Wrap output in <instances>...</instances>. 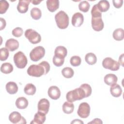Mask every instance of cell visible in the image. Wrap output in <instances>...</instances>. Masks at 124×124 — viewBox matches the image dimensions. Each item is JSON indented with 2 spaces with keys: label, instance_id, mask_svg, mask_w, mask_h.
Returning <instances> with one entry per match:
<instances>
[{
  "label": "cell",
  "instance_id": "obj_1",
  "mask_svg": "<svg viewBox=\"0 0 124 124\" xmlns=\"http://www.w3.org/2000/svg\"><path fill=\"white\" fill-rule=\"evenodd\" d=\"M86 97L84 90L80 87L73 90L69 91L66 95L67 100L69 102H73L76 100H80Z\"/></svg>",
  "mask_w": 124,
  "mask_h": 124
},
{
  "label": "cell",
  "instance_id": "obj_2",
  "mask_svg": "<svg viewBox=\"0 0 124 124\" xmlns=\"http://www.w3.org/2000/svg\"><path fill=\"white\" fill-rule=\"evenodd\" d=\"M55 19L58 27L61 29H65L69 25V17L63 11H60L55 16Z\"/></svg>",
  "mask_w": 124,
  "mask_h": 124
},
{
  "label": "cell",
  "instance_id": "obj_3",
  "mask_svg": "<svg viewBox=\"0 0 124 124\" xmlns=\"http://www.w3.org/2000/svg\"><path fill=\"white\" fill-rule=\"evenodd\" d=\"M28 74L32 77H40L45 75V69L40 63L39 64H32L27 69Z\"/></svg>",
  "mask_w": 124,
  "mask_h": 124
},
{
  "label": "cell",
  "instance_id": "obj_4",
  "mask_svg": "<svg viewBox=\"0 0 124 124\" xmlns=\"http://www.w3.org/2000/svg\"><path fill=\"white\" fill-rule=\"evenodd\" d=\"M14 62L16 66L20 69L24 68L28 63L27 58L22 51H18L14 55Z\"/></svg>",
  "mask_w": 124,
  "mask_h": 124
},
{
  "label": "cell",
  "instance_id": "obj_5",
  "mask_svg": "<svg viewBox=\"0 0 124 124\" xmlns=\"http://www.w3.org/2000/svg\"><path fill=\"white\" fill-rule=\"evenodd\" d=\"M25 36L29 42L32 44H36L41 41V36L40 34L35 30L29 29L26 30Z\"/></svg>",
  "mask_w": 124,
  "mask_h": 124
},
{
  "label": "cell",
  "instance_id": "obj_6",
  "mask_svg": "<svg viewBox=\"0 0 124 124\" xmlns=\"http://www.w3.org/2000/svg\"><path fill=\"white\" fill-rule=\"evenodd\" d=\"M45 54V49L42 46H38L32 49L30 53V57L31 61L37 62L41 60Z\"/></svg>",
  "mask_w": 124,
  "mask_h": 124
},
{
  "label": "cell",
  "instance_id": "obj_7",
  "mask_svg": "<svg viewBox=\"0 0 124 124\" xmlns=\"http://www.w3.org/2000/svg\"><path fill=\"white\" fill-rule=\"evenodd\" d=\"M102 66L105 69L114 71L118 70L120 68V64L118 62L112 59L110 57H107L103 60Z\"/></svg>",
  "mask_w": 124,
  "mask_h": 124
},
{
  "label": "cell",
  "instance_id": "obj_8",
  "mask_svg": "<svg viewBox=\"0 0 124 124\" xmlns=\"http://www.w3.org/2000/svg\"><path fill=\"white\" fill-rule=\"evenodd\" d=\"M90 113V107L87 102H83L80 104L77 111L78 115L82 118H87Z\"/></svg>",
  "mask_w": 124,
  "mask_h": 124
},
{
  "label": "cell",
  "instance_id": "obj_9",
  "mask_svg": "<svg viewBox=\"0 0 124 124\" xmlns=\"http://www.w3.org/2000/svg\"><path fill=\"white\" fill-rule=\"evenodd\" d=\"M9 121L13 124H26V119L17 111H13L9 116Z\"/></svg>",
  "mask_w": 124,
  "mask_h": 124
},
{
  "label": "cell",
  "instance_id": "obj_10",
  "mask_svg": "<svg viewBox=\"0 0 124 124\" xmlns=\"http://www.w3.org/2000/svg\"><path fill=\"white\" fill-rule=\"evenodd\" d=\"M49 101L46 98H42L38 103V111L46 114L49 111Z\"/></svg>",
  "mask_w": 124,
  "mask_h": 124
},
{
  "label": "cell",
  "instance_id": "obj_11",
  "mask_svg": "<svg viewBox=\"0 0 124 124\" xmlns=\"http://www.w3.org/2000/svg\"><path fill=\"white\" fill-rule=\"evenodd\" d=\"M92 27L93 29L97 31L102 30L104 28V24L102 19V17H92Z\"/></svg>",
  "mask_w": 124,
  "mask_h": 124
},
{
  "label": "cell",
  "instance_id": "obj_12",
  "mask_svg": "<svg viewBox=\"0 0 124 124\" xmlns=\"http://www.w3.org/2000/svg\"><path fill=\"white\" fill-rule=\"evenodd\" d=\"M84 16L83 15L79 12L75 13L72 17V24L75 27H80L83 23Z\"/></svg>",
  "mask_w": 124,
  "mask_h": 124
},
{
  "label": "cell",
  "instance_id": "obj_13",
  "mask_svg": "<svg viewBox=\"0 0 124 124\" xmlns=\"http://www.w3.org/2000/svg\"><path fill=\"white\" fill-rule=\"evenodd\" d=\"M48 95L50 98L53 100L59 99L61 96V91L59 88L56 86H52L48 89Z\"/></svg>",
  "mask_w": 124,
  "mask_h": 124
},
{
  "label": "cell",
  "instance_id": "obj_14",
  "mask_svg": "<svg viewBox=\"0 0 124 124\" xmlns=\"http://www.w3.org/2000/svg\"><path fill=\"white\" fill-rule=\"evenodd\" d=\"M5 47L10 51H14L19 47V43L17 40L13 38L7 40L5 43Z\"/></svg>",
  "mask_w": 124,
  "mask_h": 124
},
{
  "label": "cell",
  "instance_id": "obj_15",
  "mask_svg": "<svg viewBox=\"0 0 124 124\" xmlns=\"http://www.w3.org/2000/svg\"><path fill=\"white\" fill-rule=\"evenodd\" d=\"M30 0H20L17 6L18 11L22 14L26 13L29 9V5Z\"/></svg>",
  "mask_w": 124,
  "mask_h": 124
},
{
  "label": "cell",
  "instance_id": "obj_16",
  "mask_svg": "<svg viewBox=\"0 0 124 124\" xmlns=\"http://www.w3.org/2000/svg\"><path fill=\"white\" fill-rule=\"evenodd\" d=\"M46 114L43 112L38 111V112L35 114L33 120L31 122V124H42L46 120Z\"/></svg>",
  "mask_w": 124,
  "mask_h": 124
},
{
  "label": "cell",
  "instance_id": "obj_17",
  "mask_svg": "<svg viewBox=\"0 0 124 124\" xmlns=\"http://www.w3.org/2000/svg\"><path fill=\"white\" fill-rule=\"evenodd\" d=\"M104 80L106 84L111 86L116 84L118 80V78L114 74H108L105 76Z\"/></svg>",
  "mask_w": 124,
  "mask_h": 124
},
{
  "label": "cell",
  "instance_id": "obj_18",
  "mask_svg": "<svg viewBox=\"0 0 124 124\" xmlns=\"http://www.w3.org/2000/svg\"><path fill=\"white\" fill-rule=\"evenodd\" d=\"M47 9L50 12H54L59 7V0H47L46 2Z\"/></svg>",
  "mask_w": 124,
  "mask_h": 124
},
{
  "label": "cell",
  "instance_id": "obj_19",
  "mask_svg": "<svg viewBox=\"0 0 124 124\" xmlns=\"http://www.w3.org/2000/svg\"><path fill=\"white\" fill-rule=\"evenodd\" d=\"M110 92L113 97H118L122 93V89L119 84H115L110 87Z\"/></svg>",
  "mask_w": 124,
  "mask_h": 124
},
{
  "label": "cell",
  "instance_id": "obj_20",
  "mask_svg": "<svg viewBox=\"0 0 124 124\" xmlns=\"http://www.w3.org/2000/svg\"><path fill=\"white\" fill-rule=\"evenodd\" d=\"M5 87L8 93L11 94H15L18 91V86L16 83L13 81L8 82L6 84Z\"/></svg>",
  "mask_w": 124,
  "mask_h": 124
},
{
  "label": "cell",
  "instance_id": "obj_21",
  "mask_svg": "<svg viewBox=\"0 0 124 124\" xmlns=\"http://www.w3.org/2000/svg\"><path fill=\"white\" fill-rule=\"evenodd\" d=\"M16 105L19 109H25L28 106V101L24 97H19L16 100Z\"/></svg>",
  "mask_w": 124,
  "mask_h": 124
},
{
  "label": "cell",
  "instance_id": "obj_22",
  "mask_svg": "<svg viewBox=\"0 0 124 124\" xmlns=\"http://www.w3.org/2000/svg\"><path fill=\"white\" fill-rule=\"evenodd\" d=\"M54 53V55L64 58L67 55V50L66 47L64 46H60L56 47Z\"/></svg>",
  "mask_w": 124,
  "mask_h": 124
},
{
  "label": "cell",
  "instance_id": "obj_23",
  "mask_svg": "<svg viewBox=\"0 0 124 124\" xmlns=\"http://www.w3.org/2000/svg\"><path fill=\"white\" fill-rule=\"evenodd\" d=\"M97 7L101 12H106L109 8V3L108 0H102L96 4Z\"/></svg>",
  "mask_w": 124,
  "mask_h": 124
},
{
  "label": "cell",
  "instance_id": "obj_24",
  "mask_svg": "<svg viewBox=\"0 0 124 124\" xmlns=\"http://www.w3.org/2000/svg\"><path fill=\"white\" fill-rule=\"evenodd\" d=\"M112 35L115 40H123L124 38V31L122 28H118L114 31Z\"/></svg>",
  "mask_w": 124,
  "mask_h": 124
},
{
  "label": "cell",
  "instance_id": "obj_25",
  "mask_svg": "<svg viewBox=\"0 0 124 124\" xmlns=\"http://www.w3.org/2000/svg\"><path fill=\"white\" fill-rule=\"evenodd\" d=\"M85 60L86 62L90 65H93L97 62V58L95 55L92 52L88 53L85 56Z\"/></svg>",
  "mask_w": 124,
  "mask_h": 124
},
{
  "label": "cell",
  "instance_id": "obj_26",
  "mask_svg": "<svg viewBox=\"0 0 124 124\" xmlns=\"http://www.w3.org/2000/svg\"><path fill=\"white\" fill-rule=\"evenodd\" d=\"M74 109V104L68 101L65 102L62 105V110L66 114H71L73 112Z\"/></svg>",
  "mask_w": 124,
  "mask_h": 124
},
{
  "label": "cell",
  "instance_id": "obj_27",
  "mask_svg": "<svg viewBox=\"0 0 124 124\" xmlns=\"http://www.w3.org/2000/svg\"><path fill=\"white\" fill-rule=\"evenodd\" d=\"M36 89L35 86L32 83H28L26 85L24 88V93L29 95H32L36 93Z\"/></svg>",
  "mask_w": 124,
  "mask_h": 124
},
{
  "label": "cell",
  "instance_id": "obj_28",
  "mask_svg": "<svg viewBox=\"0 0 124 124\" xmlns=\"http://www.w3.org/2000/svg\"><path fill=\"white\" fill-rule=\"evenodd\" d=\"M13 65L9 62H5L1 64L0 67V71L5 74H10L13 71Z\"/></svg>",
  "mask_w": 124,
  "mask_h": 124
},
{
  "label": "cell",
  "instance_id": "obj_29",
  "mask_svg": "<svg viewBox=\"0 0 124 124\" xmlns=\"http://www.w3.org/2000/svg\"><path fill=\"white\" fill-rule=\"evenodd\" d=\"M31 17L35 20L39 19L42 16V12L40 9L37 7L32 8L30 12Z\"/></svg>",
  "mask_w": 124,
  "mask_h": 124
},
{
  "label": "cell",
  "instance_id": "obj_30",
  "mask_svg": "<svg viewBox=\"0 0 124 124\" xmlns=\"http://www.w3.org/2000/svg\"><path fill=\"white\" fill-rule=\"evenodd\" d=\"M62 74L64 78H70L74 76V71L71 67H66L63 68L62 70Z\"/></svg>",
  "mask_w": 124,
  "mask_h": 124
},
{
  "label": "cell",
  "instance_id": "obj_31",
  "mask_svg": "<svg viewBox=\"0 0 124 124\" xmlns=\"http://www.w3.org/2000/svg\"><path fill=\"white\" fill-rule=\"evenodd\" d=\"M90 5L86 0L81 1L78 4V8L81 12L86 13L90 9Z\"/></svg>",
  "mask_w": 124,
  "mask_h": 124
},
{
  "label": "cell",
  "instance_id": "obj_32",
  "mask_svg": "<svg viewBox=\"0 0 124 124\" xmlns=\"http://www.w3.org/2000/svg\"><path fill=\"white\" fill-rule=\"evenodd\" d=\"M9 50L6 47H2L0 49V60L4 61L6 60L9 57Z\"/></svg>",
  "mask_w": 124,
  "mask_h": 124
},
{
  "label": "cell",
  "instance_id": "obj_33",
  "mask_svg": "<svg viewBox=\"0 0 124 124\" xmlns=\"http://www.w3.org/2000/svg\"><path fill=\"white\" fill-rule=\"evenodd\" d=\"M70 62L73 66H78L81 64V59L78 56H73L70 58Z\"/></svg>",
  "mask_w": 124,
  "mask_h": 124
},
{
  "label": "cell",
  "instance_id": "obj_34",
  "mask_svg": "<svg viewBox=\"0 0 124 124\" xmlns=\"http://www.w3.org/2000/svg\"><path fill=\"white\" fill-rule=\"evenodd\" d=\"M80 87L84 90L85 93L86 97H88V96L91 95L92 92V89L89 84L87 83H84L81 84L80 86Z\"/></svg>",
  "mask_w": 124,
  "mask_h": 124
},
{
  "label": "cell",
  "instance_id": "obj_35",
  "mask_svg": "<svg viewBox=\"0 0 124 124\" xmlns=\"http://www.w3.org/2000/svg\"><path fill=\"white\" fill-rule=\"evenodd\" d=\"M9 6V3L5 0L0 1V14H4L8 10Z\"/></svg>",
  "mask_w": 124,
  "mask_h": 124
},
{
  "label": "cell",
  "instance_id": "obj_36",
  "mask_svg": "<svg viewBox=\"0 0 124 124\" xmlns=\"http://www.w3.org/2000/svg\"><path fill=\"white\" fill-rule=\"evenodd\" d=\"M64 62V58L54 55L53 57V63L57 67L61 66Z\"/></svg>",
  "mask_w": 124,
  "mask_h": 124
},
{
  "label": "cell",
  "instance_id": "obj_37",
  "mask_svg": "<svg viewBox=\"0 0 124 124\" xmlns=\"http://www.w3.org/2000/svg\"><path fill=\"white\" fill-rule=\"evenodd\" d=\"M91 14L92 17H102L101 12L99 11L97 7V5L95 4L92 8L91 10Z\"/></svg>",
  "mask_w": 124,
  "mask_h": 124
},
{
  "label": "cell",
  "instance_id": "obj_38",
  "mask_svg": "<svg viewBox=\"0 0 124 124\" xmlns=\"http://www.w3.org/2000/svg\"><path fill=\"white\" fill-rule=\"evenodd\" d=\"M23 33V30L20 27H16L12 31V35L16 37H20Z\"/></svg>",
  "mask_w": 124,
  "mask_h": 124
},
{
  "label": "cell",
  "instance_id": "obj_39",
  "mask_svg": "<svg viewBox=\"0 0 124 124\" xmlns=\"http://www.w3.org/2000/svg\"><path fill=\"white\" fill-rule=\"evenodd\" d=\"M40 63L43 65L45 69V75L47 74L50 70V65L49 63L46 61H43Z\"/></svg>",
  "mask_w": 124,
  "mask_h": 124
},
{
  "label": "cell",
  "instance_id": "obj_40",
  "mask_svg": "<svg viewBox=\"0 0 124 124\" xmlns=\"http://www.w3.org/2000/svg\"><path fill=\"white\" fill-rule=\"evenodd\" d=\"M114 6L116 8H120L122 7L123 3V0H112Z\"/></svg>",
  "mask_w": 124,
  "mask_h": 124
},
{
  "label": "cell",
  "instance_id": "obj_41",
  "mask_svg": "<svg viewBox=\"0 0 124 124\" xmlns=\"http://www.w3.org/2000/svg\"><path fill=\"white\" fill-rule=\"evenodd\" d=\"M0 30H2L5 28L6 24V21L4 18L0 17Z\"/></svg>",
  "mask_w": 124,
  "mask_h": 124
},
{
  "label": "cell",
  "instance_id": "obj_42",
  "mask_svg": "<svg viewBox=\"0 0 124 124\" xmlns=\"http://www.w3.org/2000/svg\"><path fill=\"white\" fill-rule=\"evenodd\" d=\"M88 124H103V122L101 119L99 118H95L92 121L88 123Z\"/></svg>",
  "mask_w": 124,
  "mask_h": 124
},
{
  "label": "cell",
  "instance_id": "obj_43",
  "mask_svg": "<svg viewBox=\"0 0 124 124\" xmlns=\"http://www.w3.org/2000/svg\"><path fill=\"white\" fill-rule=\"evenodd\" d=\"M118 62L122 66H124V54H122L121 56H120Z\"/></svg>",
  "mask_w": 124,
  "mask_h": 124
},
{
  "label": "cell",
  "instance_id": "obj_44",
  "mask_svg": "<svg viewBox=\"0 0 124 124\" xmlns=\"http://www.w3.org/2000/svg\"><path fill=\"white\" fill-rule=\"evenodd\" d=\"M71 124H83L84 123L81 121L79 119H75V120H74L72 122H71Z\"/></svg>",
  "mask_w": 124,
  "mask_h": 124
},
{
  "label": "cell",
  "instance_id": "obj_45",
  "mask_svg": "<svg viewBox=\"0 0 124 124\" xmlns=\"http://www.w3.org/2000/svg\"><path fill=\"white\" fill-rule=\"evenodd\" d=\"M41 1L42 0H30V2L34 5H37L39 4Z\"/></svg>",
  "mask_w": 124,
  "mask_h": 124
}]
</instances>
